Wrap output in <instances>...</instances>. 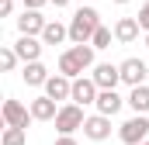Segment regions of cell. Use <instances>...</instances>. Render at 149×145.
Here are the masks:
<instances>
[{"label": "cell", "instance_id": "cell-1", "mask_svg": "<svg viewBox=\"0 0 149 145\" xmlns=\"http://www.w3.org/2000/svg\"><path fill=\"white\" fill-rule=\"evenodd\" d=\"M97 28H101V14H97V7H76L73 21H70V41H73V45H83V41L94 38Z\"/></svg>", "mask_w": 149, "mask_h": 145}, {"label": "cell", "instance_id": "cell-2", "mask_svg": "<svg viewBox=\"0 0 149 145\" xmlns=\"http://www.w3.org/2000/svg\"><path fill=\"white\" fill-rule=\"evenodd\" d=\"M83 121H87L83 104H76V100L59 104V114H56V131H59V135H73V131H80Z\"/></svg>", "mask_w": 149, "mask_h": 145}, {"label": "cell", "instance_id": "cell-3", "mask_svg": "<svg viewBox=\"0 0 149 145\" xmlns=\"http://www.w3.org/2000/svg\"><path fill=\"white\" fill-rule=\"evenodd\" d=\"M118 138H121L125 145H142L149 138V114H132L128 121H121Z\"/></svg>", "mask_w": 149, "mask_h": 145}, {"label": "cell", "instance_id": "cell-4", "mask_svg": "<svg viewBox=\"0 0 149 145\" xmlns=\"http://www.w3.org/2000/svg\"><path fill=\"white\" fill-rule=\"evenodd\" d=\"M3 124H14V128H28V121H35L31 117V107H24L21 100H14V97H7L3 100Z\"/></svg>", "mask_w": 149, "mask_h": 145}, {"label": "cell", "instance_id": "cell-5", "mask_svg": "<svg viewBox=\"0 0 149 145\" xmlns=\"http://www.w3.org/2000/svg\"><path fill=\"white\" fill-rule=\"evenodd\" d=\"M83 135L90 138V142H104V138H111V117L108 114H90L87 121H83Z\"/></svg>", "mask_w": 149, "mask_h": 145}, {"label": "cell", "instance_id": "cell-6", "mask_svg": "<svg viewBox=\"0 0 149 145\" xmlns=\"http://www.w3.org/2000/svg\"><path fill=\"white\" fill-rule=\"evenodd\" d=\"M90 76H94V83H97L101 90H118V83H121V66H114V62H97Z\"/></svg>", "mask_w": 149, "mask_h": 145}, {"label": "cell", "instance_id": "cell-7", "mask_svg": "<svg viewBox=\"0 0 149 145\" xmlns=\"http://www.w3.org/2000/svg\"><path fill=\"white\" fill-rule=\"evenodd\" d=\"M97 93H101V86L94 83V76H76L73 79V97L70 100H76V104H97Z\"/></svg>", "mask_w": 149, "mask_h": 145}, {"label": "cell", "instance_id": "cell-8", "mask_svg": "<svg viewBox=\"0 0 149 145\" xmlns=\"http://www.w3.org/2000/svg\"><path fill=\"white\" fill-rule=\"evenodd\" d=\"M45 93H49L52 100L66 104V100L73 97V79H70L66 72H56V76H49V79H45Z\"/></svg>", "mask_w": 149, "mask_h": 145}, {"label": "cell", "instance_id": "cell-9", "mask_svg": "<svg viewBox=\"0 0 149 145\" xmlns=\"http://www.w3.org/2000/svg\"><path fill=\"white\" fill-rule=\"evenodd\" d=\"M121 66V83H128V86H139V83H146V76H149V66L142 62V59H125V62H118Z\"/></svg>", "mask_w": 149, "mask_h": 145}, {"label": "cell", "instance_id": "cell-10", "mask_svg": "<svg viewBox=\"0 0 149 145\" xmlns=\"http://www.w3.org/2000/svg\"><path fill=\"white\" fill-rule=\"evenodd\" d=\"M42 48H45V41L38 35H21L17 41H14V52L21 55V62H35V59H42Z\"/></svg>", "mask_w": 149, "mask_h": 145}, {"label": "cell", "instance_id": "cell-11", "mask_svg": "<svg viewBox=\"0 0 149 145\" xmlns=\"http://www.w3.org/2000/svg\"><path fill=\"white\" fill-rule=\"evenodd\" d=\"M45 17H42V10H31V7H24V14L17 17V31L21 35H38L42 38V31H45Z\"/></svg>", "mask_w": 149, "mask_h": 145}, {"label": "cell", "instance_id": "cell-12", "mask_svg": "<svg viewBox=\"0 0 149 145\" xmlns=\"http://www.w3.org/2000/svg\"><path fill=\"white\" fill-rule=\"evenodd\" d=\"M28 107H31V117H35V121H56V114H59V100H52L49 93H42V97H35Z\"/></svg>", "mask_w": 149, "mask_h": 145}, {"label": "cell", "instance_id": "cell-13", "mask_svg": "<svg viewBox=\"0 0 149 145\" xmlns=\"http://www.w3.org/2000/svg\"><path fill=\"white\" fill-rule=\"evenodd\" d=\"M139 31H142L139 17H118L114 21V41H121V45H132L139 38Z\"/></svg>", "mask_w": 149, "mask_h": 145}, {"label": "cell", "instance_id": "cell-14", "mask_svg": "<svg viewBox=\"0 0 149 145\" xmlns=\"http://www.w3.org/2000/svg\"><path fill=\"white\" fill-rule=\"evenodd\" d=\"M94 107L101 110V114H108V117H114L118 110L125 107V97H121L118 90H101V93H97V104H94Z\"/></svg>", "mask_w": 149, "mask_h": 145}, {"label": "cell", "instance_id": "cell-15", "mask_svg": "<svg viewBox=\"0 0 149 145\" xmlns=\"http://www.w3.org/2000/svg\"><path fill=\"white\" fill-rule=\"evenodd\" d=\"M52 72L42 66V59H35V62H24L21 66V79L28 83V86H45V79H49Z\"/></svg>", "mask_w": 149, "mask_h": 145}, {"label": "cell", "instance_id": "cell-16", "mask_svg": "<svg viewBox=\"0 0 149 145\" xmlns=\"http://www.w3.org/2000/svg\"><path fill=\"white\" fill-rule=\"evenodd\" d=\"M125 104L135 110V114H149V86H146V83L132 86V90H128V97H125Z\"/></svg>", "mask_w": 149, "mask_h": 145}, {"label": "cell", "instance_id": "cell-17", "mask_svg": "<svg viewBox=\"0 0 149 145\" xmlns=\"http://www.w3.org/2000/svg\"><path fill=\"white\" fill-rule=\"evenodd\" d=\"M59 72H66L70 79H76V76H83V72H87V66L76 59V52H73V48H66V52L59 55Z\"/></svg>", "mask_w": 149, "mask_h": 145}, {"label": "cell", "instance_id": "cell-18", "mask_svg": "<svg viewBox=\"0 0 149 145\" xmlns=\"http://www.w3.org/2000/svg\"><path fill=\"white\" fill-rule=\"evenodd\" d=\"M66 38H70V24H63V21H49L45 31H42V41L45 45H63Z\"/></svg>", "mask_w": 149, "mask_h": 145}, {"label": "cell", "instance_id": "cell-19", "mask_svg": "<svg viewBox=\"0 0 149 145\" xmlns=\"http://www.w3.org/2000/svg\"><path fill=\"white\" fill-rule=\"evenodd\" d=\"M24 142H28V128H14V124H3L0 145H24Z\"/></svg>", "mask_w": 149, "mask_h": 145}, {"label": "cell", "instance_id": "cell-20", "mask_svg": "<svg viewBox=\"0 0 149 145\" xmlns=\"http://www.w3.org/2000/svg\"><path fill=\"white\" fill-rule=\"evenodd\" d=\"M17 62H21V55L14 52V45H3V48H0V69H3V72H14Z\"/></svg>", "mask_w": 149, "mask_h": 145}, {"label": "cell", "instance_id": "cell-21", "mask_svg": "<svg viewBox=\"0 0 149 145\" xmlns=\"http://www.w3.org/2000/svg\"><path fill=\"white\" fill-rule=\"evenodd\" d=\"M111 38H114V31L101 24V28L94 31V38H90V45H94V48H111Z\"/></svg>", "mask_w": 149, "mask_h": 145}, {"label": "cell", "instance_id": "cell-22", "mask_svg": "<svg viewBox=\"0 0 149 145\" xmlns=\"http://www.w3.org/2000/svg\"><path fill=\"white\" fill-rule=\"evenodd\" d=\"M135 17H139V24H142V31H149V0L142 3V7H139V14H135Z\"/></svg>", "mask_w": 149, "mask_h": 145}, {"label": "cell", "instance_id": "cell-23", "mask_svg": "<svg viewBox=\"0 0 149 145\" xmlns=\"http://www.w3.org/2000/svg\"><path fill=\"white\" fill-rule=\"evenodd\" d=\"M14 14V0H0V17H10Z\"/></svg>", "mask_w": 149, "mask_h": 145}, {"label": "cell", "instance_id": "cell-24", "mask_svg": "<svg viewBox=\"0 0 149 145\" xmlns=\"http://www.w3.org/2000/svg\"><path fill=\"white\" fill-rule=\"evenodd\" d=\"M21 3H24V7H31V10H42V7H45V3H52V0H21Z\"/></svg>", "mask_w": 149, "mask_h": 145}, {"label": "cell", "instance_id": "cell-25", "mask_svg": "<svg viewBox=\"0 0 149 145\" xmlns=\"http://www.w3.org/2000/svg\"><path fill=\"white\" fill-rule=\"evenodd\" d=\"M52 145H76V138H73V135H59Z\"/></svg>", "mask_w": 149, "mask_h": 145}, {"label": "cell", "instance_id": "cell-26", "mask_svg": "<svg viewBox=\"0 0 149 145\" xmlns=\"http://www.w3.org/2000/svg\"><path fill=\"white\" fill-rule=\"evenodd\" d=\"M52 3H56V7H70V0H52Z\"/></svg>", "mask_w": 149, "mask_h": 145}, {"label": "cell", "instance_id": "cell-27", "mask_svg": "<svg viewBox=\"0 0 149 145\" xmlns=\"http://www.w3.org/2000/svg\"><path fill=\"white\" fill-rule=\"evenodd\" d=\"M146 48H149V31H146Z\"/></svg>", "mask_w": 149, "mask_h": 145}, {"label": "cell", "instance_id": "cell-28", "mask_svg": "<svg viewBox=\"0 0 149 145\" xmlns=\"http://www.w3.org/2000/svg\"><path fill=\"white\" fill-rule=\"evenodd\" d=\"M114 3H128V0H114Z\"/></svg>", "mask_w": 149, "mask_h": 145}, {"label": "cell", "instance_id": "cell-29", "mask_svg": "<svg viewBox=\"0 0 149 145\" xmlns=\"http://www.w3.org/2000/svg\"><path fill=\"white\" fill-rule=\"evenodd\" d=\"M142 145H149V138H146V142H142Z\"/></svg>", "mask_w": 149, "mask_h": 145}]
</instances>
